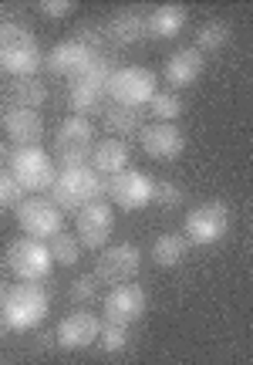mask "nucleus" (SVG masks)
I'll return each instance as SVG.
<instances>
[{
	"instance_id": "obj_1",
	"label": "nucleus",
	"mask_w": 253,
	"mask_h": 365,
	"mask_svg": "<svg viewBox=\"0 0 253 365\" xmlns=\"http://www.w3.org/2000/svg\"><path fill=\"white\" fill-rule=\"evenodd\" d=\"M44 65L41 44L34 31L21 21L0 24V71H11L14 78H31Z\"/></svg>"
},
{
	"instance_id": "obj_2",
	"label": "nucleus",
	"mask_w": 253,
	"mask_h": 365,
	"mask_svg": "<svg viewBox=\"0 0 253 365\" xmlns=\"http://www.w3.org/2000/svg\"><path fill=\"white\" fill-rule=\"evenodd\" d=\"M48 308H51V294L44 284H14L7 291V298L0 304V318L7 322L11 331H31L38 328L44 318H48Z\"/></svg>"
},
{
	"instance_id": "obj_3",
	"label": "nucleus",
	"mask_w": 253,
	"mask_h": 365,
	"mask_svg": "<svg viewBox=\"0 0 253 365\" xmlns=\"http://www.w3.org/2000/svg\"><path fill=\"white\" fill-rule=\"evenodd\" d=\"M102 200V176L92 170V166H71V170H61L58 180L51 186V203L58 210H85L88 203Z\"/></svg>"
},
{
	"instance_id": "obj_4",
	"label": "nucleus",
	"mask_w": 253,
	"mask_h": 365,
	"mask_svg": "<svg viewBox=\"0 0 253 365\" xmlns=\"http://www.w3.org/2000/svg\"><path fill=\"white\" fill-rule=\"evenodd\" d=\"M54 149H58V163L61 170L71 166H92L95 153V125L85 115H68L54 132Z\"/></svg>"
},
{
	"instance_id": "obj_5",
	"label": "nucleus",
	"mask_w": 253,
	"mask_h": 365,
	"mask_svg": "<svg viewBox=\"0 0 253 365\" xmlns=\"http://www.w3.org/2000/svg\"><path fill=\"white\" fill-rule=\"evenodd\" d=\"M7 271L17 277V281H27V284H38L44 277H51L54 271V257L44 240H34V237H17L7 244Z\"/></svg>"
},
{
	"instance_id": "obj_6",
	"label": "nucleus",
	"mask_w": 253,
	"mask_h": 365,
	"mask_svg": "<svg viewBox=\"0 0 253 365\" xmlns=\"http://www.w3.org/2000/svg\"><path fill=\"white\" fill-rule=\"evenodd\" d=\"M7 170L24 193H41V190H51L58 173H54L51 156L41 149V145H31V149H14L11 159H7Z\"/></svg>"
},
{
	"instance_id": "obj_7",
	"label": "nucleus",
	"mask_w": 253,
	"mask_h": 365,
	"mask_svg": "<svg viewBox=\"0 0 253 365\" xmlns=\"http://www.w3.org/2000/svg\"><path fill=\"white\" fill-rule=\"evenodd\" d=\"M156 78L152 71L139 65H129V68H115L112 78L105 85V95H112V105H129V108H142L156 98Z\"/></svg>"
},
{
	"instance_id": "obj_8",
	"label": "nucleus",
	"mask_w": 253,
	"mask_h": 365,
	"mask_svg": "<svg viewBox=\"0 0 253 365\" xmlns=\"http://www.w3.org/2000/svg\"><path fill=\"white\" fill-rule=\"evenodd\" d=\"M230 230V210L223 200H210L203 207L189 210L186 213V240L196 244V247H210V244H220Z\"/></svg>"
},
{
	"instance_id": "obj_9",
	"label": "nucleus",
	"mask_w": 253,
	"mask_h": 365,
	"mask_svg": "<svg viewBox=\"0 0 253 365\" xmlns=\"http://www.w3.org/2000/svg\"><path fill=\"white\" fill-rule=\"evenodd\" d=\"M139 271H142V250L135 244H115L102 250L92 274L98 284H129Z\"/></svg>"
},
{
	"instance_id": "obj_10",
	"label": "nucleus",
	"mask_w": 253,
	"mask_h": 365,
	"mask_svg": "<svg viewBox=\"0 0 253 365\" xmlns=\"http://www.w3.org/2000/svg\"><path fill=\"white\" fill-rule=\"evenodd\" d=\"M17 223L27 237L34 240H51L54 234H61V210L54 207L48 196H31L17 207Z\"/></svg>"
},
{
	"instance_id": "obj_11",
	"label": "nucleus",
	"mask_w": 253,
	"mask_h": 365,
	"mask_svg": "<svg viewBox=\"0 0 253 365\" xmlns=\"http://www.w3.org/2000/svg\"><path fill=\"white\" fill-rule=\"evenodd\" d=\"M102 314H105V325H135L146 314V291L139 284H115L105 294Z\"/></svg>"
},
{
	"instance_id": "obj_12",
	"label": "nucleus",
	"mask_w": 253,
	"mask_h": 365,
	"mask_svg": "<svg viewBox=\"0 0 253 365\" xmlns=\"http://www.w3.org/2000/svg\"><path fill=\"white\" fill-rule=\"evenodd\" d=\"M98 335H102V322H98V314H92V312H71L54 328V341H58L61 349H68V352H78V349L95 345Z\"/></svg>"
},
{
	"instance_id": "obj_13",
	"label": "nucleus",
	"mask_w": 253,
	"mask_h": 365,
	"mask_svg": "<svg viewBox=\"0 0 253 365\" xmlns=\"http://www.w3.org/2000/svg\"><path fill=\"white\" fill-rule=\"evenodd\" d=\"M115 230V213L105 200H95L85 210H78V244L88 250H102L105 240Z\"/></svg>"
},
{
	"instance_id": "obj_14",
	"label": "nucleus",
	"mask_w": 253,
	"mask_h": 365,
	"mask_svg": "<svg viewBox=\"0 0 253 365\" xmlns=\"http://www.w3.org/2000/svg\"><path fill=\"white\" fill-rule=\"evenodd\" d=\"M139 139H142V149L149 156L162 159V163L183 156V149H186V132L179 129L176 122H152V125L139 132Z\"/></svg>"
},
{
	"instance_id": "obj_15",
	"label": "nucleus",
	"mask_w": 253,
	"mask_h": 365,
	"mask_svg": "<svg viewBox=\"0 0 253 365\" xmlns=\"http://www.w3.org/2000/svg\"><path fill=\"white\" fill-rule=\"evenodd\" d=\"M152 186H156V182L149 180L146 173L125 170V173H119V176H112V182H108V193H112V200H115L119 207L142 210V207H149V203H152Z\"/></svg>"
},
{
	"instance_id": "obj_16",
	"label": "nucleus",
	"mask_w": 253,
	"mask_h": 365,
	"mask_svg": "<svg viewBox=\"0 0 253 365\" xmlns=\"http://www.w3.org/2000/svg\"><path fill=\"white\" fill-rule=\"evenodd\" d=\"M4 132H7V139H11L17 149H31V145H38L44 139V118L41 112L34 108H7L4 115Z\"/></svg>"
},
{
	"instance_id": "obj_17",
	"label": "nucleus",
	"mask_w": 253,
	"mask_h": 365,
	"mask_svg": "<svg viewBox=\"0 0 253 365\" xmlns=\"http://www.w3.org/2000/svg\"><path fill=\"white\" fill-rule=\"evenodd\" d=\"M102 51H92V48H85V44H78V41H61L58 48H51L48 51V58H44V65H48V71L51 75H68V78H78L85 68L92 65V58Z\"/></svg>"
},
{
	"instance_id": "obj_18",
	"label": "nucleus",
	"mask_w": 253,
	"mask_h": 365,
	"mask_svg": "<svg viewBox=\"0 0 253 365\" xmlns=\"http://www.w3.org/2000/svg\"><path fill=\"white\" fill-rule=\"evenodd\" d=\"M203 51L196 48H179L176 54H169V61L162 68V78L169 81V88H189L193 81L203 75Z\"/></svg>"
},
{
	"instance_id": "obj_19",
	"label": "nucleus",
	"mask_w": 253,
	"mask_h": 365,
	"mask_svg": "<svg viewBox=\"0 0 253 365\" xmlns=\"http://www.w3.org/2000/svg\"><path fill=\"white\" fill-rule=\"evenodd\" d=\"M149 34L146 17L139 11H115L105 24V38L112 44H139Z\"/></svg>"
},
{
	"instance_id": "obj_20",
	"label": "nucleus",
	"mask_w": 253,
	"mask_h": 365,
	"mask_svg": "<svg viewBox=\"0 0 253 365\" xmlns=\"http://www.w3.org/2000/svg\"><path fill=\"white\" fill-rule=\"evenodd\" d=\"M92 170L98 176H119L129 170V145L122 139H105V143L95 145L92 153Z\"/></svg>"
},
{
	"instance_id": "obj_21",
	"label": "nucleus",
	"mask_w": 253,
	"mask_h": 365,
	"mask_svg": "<svg viewBox=\"0 0 253 365\" xmlns=\"http://www.w3.org/2000/svg\"><path fill=\"white\" fill-rule=\"evenodd\" d=\"M186 21H189V11H186V7L162 4V7H156V11L146 17V27H149V34H152V38L169 41V38H176V34H183Z\"/></svg>"
},
{
	"instance_id": "obj_22",
	"label": "nucleus",
	"mask_w": 253,
	"mask_h": 365,
	"mask_svg": "<svg viewBox=\"0 0 253 365\" xmlns=\"http://www.w3.org/2000/svg\"><path fill=\"white\" fill-rule=\"evenodd\" d=\"M7 102H11V108H34L38 112L41 105L48 102V85L38 75H31V78H11Z\"/></svg>"
},
{
	"instance_id": "obj_23",
	"label": "nucleus",
	"mask_w": 253,
	"mask_h": 365,
	"mask_svg": "<svg viewBox=\"0 0 253 365\" xmlns=\"http://www.w3.org/2000/svg\"><path fill=\"white\" fill-rule=\"evenodd\" d=\"M102 98H105V88L88 78H71V85H68V105L75 108V115L98 112V108H102Z\"/></svg>"
},
{
	"instance_id": "obj_24",
	"label": "nucleus",
	"mask_w": 253,
	"mask_h": 365,
	"mask_svg": "<svg viewBox=\"0 0 253 365\" xmlns=\"http://www.w3.org/2000/svg\"><path fill=\"white\" fill-rule=\"evenodd\" d=\"M186 254H189V240L183 234H162L152 244V261L159 267H176V264L186 261Z\"/></svg>"
},
{
	"instance_id": "obj_25",
	"label": "nucleus",
	"mask_w": 253,
	"mask_h": 365,
	"mask_svg": "<svg viewBox=\"0 0 253 365\" xmlns=\"http://www.w3.org/2000/svg\"><path fill=\"white\" fill-rule=\"evenodd\" d=\"M105 129L115 135H135L142 132V108H129V105H108L105 108Z\"/></svg>"
},
{
	"instance_id": "obj_26",
	"label": "nucleus",
	"mask_w": 253,
	"mask_h": 365,
	"mask_svg": "<svg viewBox=\"0 0 253 365\" xmlns=\"http://www.w3.org/2000/svg\"><path fill=\"white\" fill-rule=\"evenodd\" d=\"M227 41H230V24L227 21H206V24L200 27V34H196V51H223L227 48Z\"/></svg>"
},
{
	"instance_id": "obj_27",
	"label": "nucleus",
	"mask_w": 253,
	"mask_h": 365,
	"mask_svg": "<svg viewBox=\"0 0 253 365\" xmlns=\"http://www.w3.org/2000/svg\"><path fill=\"white\" fill-rule=\"evenodd\" d=\"M48 250H51L54 264H65V267H75L81 257V244L71 234H54L48 240Z\"/></svg>"
},
{
	"instance_id": "obj_28",
	"label": "nucleus",
	"mask_w": 253,
	"mask_h": 365,
	"mask_svg": "<svg viewBox=\"0 0 253 365\" xmlns=\"http://www.w3.org/2000/svg\"><path fill=\"white\" fill-rule=\"evenodd\" d=\"M149 108H152L156 122H176L183 115V102L176 98L173 91H156V98L149 102Z\"/></svg>"
},
{
	"instance_id": "obj_29",
	"label": "nucleus",
	"mask_w": 253,
	"mask_h": 365,
	"mask_svg": "<svg viewBox=\"0 0 253 365\" xmlns=\"http://www.w3.org/2000/svg\"><path fill=\"white\" fill-rule=\"evenodd\" d=\"M152 203H159L162 210H176L179 203H186V190L173 180H162L152 186Z\"/></svg>"
},
{
	"instance_id": "obj_30",
	"label": "nucleus",
	"mask_w": 253,
	"mask_h": 365,
	"mask_svg": "<svg viewBox=\"0 0 253 365\" xmlns=\"http://www.w3.org/2000/svg\"><path fill=\"white\" fill-rule=\"evenodd\" d=\"M98 345H102V352H108V355H122L129 349V328L125 325H102Z\"/></svg>"
},
{
	"instance_id": "obj_31",
	"label": "nucleus",
	"mask_w": 253,
	"mask_h": 365,
	"mask_svg": "<svg viewBox=\"0 0 253 365\" xmlns=\"http://www.w3.org/2000/svg\"><path fill=\"white\" fill-rule=\"evenodd\" d=\"M21 203H24V190H21V182L11 176V170H0V210L21 207Z\"/></svg>"
},
{
	"instance_id": "obj_32",
	"label": "nucleus",
	"mask_w": 253,
	"mask_h": 365,
	"mask_svg": "<svg viewBox=\"0 0 253 365\" xmlns=\"http://www.w3.org/2000/svg\"><path fill=\"white\" fill-rule=\"evenodd\" d=\"M71 41H78V44L92 48V51H102V44H105V27H102V24H92V21H85V24L75 27Z\"/></svg>"
},
{
	"instance_id": "obj_33",
	"label": "nucleus",
	"mask_w": 253,
	"mask_h": 365,
	"mask_svg": "<svg viewBox=\"0 0 253 365\" xmlns=\"http://www.w3.org/2000/svg\"><path fill=\"white\" fill-rule=\"evenodd\" d=\"M95 294H98V281H95V274H81L78 281L71 284V301H75V304H92Z\"/></svg>"
},
{
	"instance_id": "obj_34",
	"label": "nucleus",
	"mask_w": 253,
	"mask_h": 365,
	"mask_svg": "<svg viewBox=\"0 0 253 365\" xmlns=\"http://www.w3.org/2000/svg\"><path fill=\"white\" fill-rule=\"evenodd\" d=\"M71 11H75L71 0H44L41 4V14H48V17H68Z\"/></svg>"
},
{
	"instance_id": "obj_35",
	"label": "nucleus",
	"mask_w": 253,
	"mask_h": 365,
	"mask_svg": "<svg viewBox=\"0 0 253 365\" xmlns=\"http://www.w3.org/2000/svg\"><path fill=\"white\" fill-rule=\"evenodd\" d=\"M11 159V153H7V145H4V139H0V163H7Z\"/></svg>"
},
{
	"instance_id": "obj_36",
	"label": "nucleus",
	"mask_w": 253,
	"mask_h": 365,
	"mask_svg": "<svg viewBox=\"0 0 253 365\" xmlns=\"http://www.w3.org/2000/svg\"><path fill=\"white\" fill-rule=\"evenodd\" d=\"M7 331H11V328H7V322L0 318V339H7Z\"/></svg>"
},
{
	"instance_id": "obj_37",
	"label": "nucleus",
	"mask_w": 253,
	"mask_h": 365,
	"mask_svg": "<svg viewBox=\"0 0 253 365\" xmlns=\"http://www.w3.org/2000/svg\"><path fill=\"white\" fill-rule=\"evenodd\" d=\"M4 298H7V287H4V281H0V304H4Z\"/></svg>"
},
{
	"instance_id": "obj_38",
	"label": "nucleus",
	"mask_w": 253,
	"mask_h": 365,
	"mask_svg": "<svg viewBox=\"0 0 253 365\" xmlns=\"http://www.w3.org/2000/svg\"><path fill=\"white\" fill-rule=\"evenodd\" d=\"M0 115H4V112H0Z\"/></svg>"
}]
</instances>
